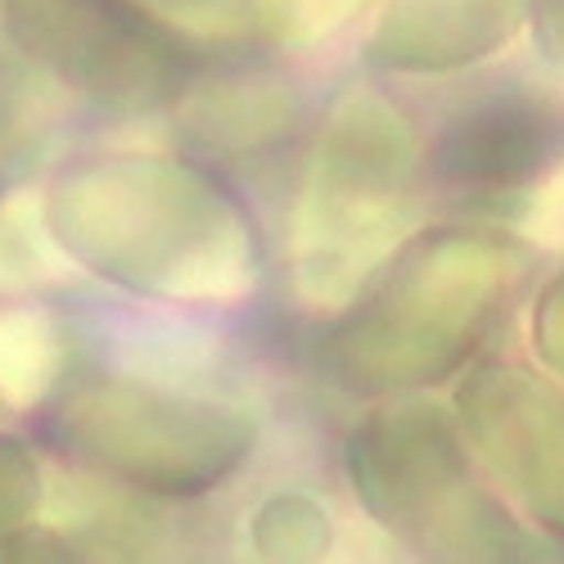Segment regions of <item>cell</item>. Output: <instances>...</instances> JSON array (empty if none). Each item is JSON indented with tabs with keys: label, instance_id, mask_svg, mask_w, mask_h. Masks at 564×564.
Listing matches in <instances>:
<instances>
[{
	"label": "cell",
	"instance_id": "cell-1",
	"mask_svg": "<svg viewBox=\"0 0 564 564\" xmlns=\"http://www.w3.org/2000/svg\"><path fill=\"white\" fill-rule=\"evenodd\" d=\"M77 267L167 303H240L258 290V230L217 176L172 154H96L45 191Z\"/></svg>",
	"mask_w": 564,
	"mask_h": 564
},
{
	"label": "cell",
	"instance_id": "cell-2",
	"mask_svg": "<svg viewBox=\"0 0 564 564\" xmlns=\"http://www.w3.org/2000/svg\"><path fill=\"white\" fill-rule=\"evenodd\" d=\"M533 267V245L501 226L406 235L330 325L321 357L357 398L434 389L488 344Z\"/></svg>",
	"mask_w": 564,
	"mask_h": 564
},
{
	"label": "cell",
	"instance_id": "cell-3",
	"mask_svg": "<svg viewBox=\"0 0 564 564\" xmlns=\"http://www.w3.org/2000/svg\"><path fill=\"white\" fill-rule=\"evenodd\" d=\"M430 145L380 90H344L325 113L299 191L290 271L303 303L335 312L406 240Z\"/></svg>",
	"mask_w": 564,
	"mask_h": 564
},
{
	"label": "cell",
	"instance_id": "cell-4",
	"mask_svg": "<svg viewBox=\"0 0 564 564\" xmlns=\"http://www.w3.org/2000/svg\"><path fill=\"white\" fill-rule=\"evenodd\" d=\"M460 420L430 402L375 411L348 438V479L370 520L443 560L533 555L524 524L475 469Z\"/></svg>",
	"mask_w": 564,
	"mask_h": 564
},
{
	"label": "cell",
	"instance_id": "cell-5",
	"mask_svg": "<svg viewBox=\"0 0 564 564\" xmlns=\"http://www.w3.org/2000/svg\"><path fill=\"white\" fill-rule=\"evenodd\" d=\"M55 443L105 475L154 497H204L258 443L249 406L135 380H96L59 398Z\"/></svg>",
	"mask_w": 564,
	"mask_h": 564
},
{
	"label": "cell",
	"instance_id": "cell-6",
	"mask_svg": "<svg viewBox=\"0 0 564 564\" xmlns=\"http://www.w3.org/2000/svg\"><path fill=\"white\" fill-rule=\"evenodd\" d=\"M19 51L109 109H159L181 96L191 59L140 0H0Z\"/></svg>",
	"mask_w": 564,
	"mask_h": 564
},
{
	"label": "cell",
	"instance_id": "cell-7",
	"mask_svg": "<svg viewBox=\"0 0 564 564\" xmlns=\"http://www.w3.org/2000/svg\"><path fill=\"white\" fill-rule=\"evenodd\" d=\"M456 420L497 488L564 542V384L520 361H484L456 389Z\"/></svg>",
	"mask_w": 564,
	"mask_h": 564
},
{
	"label": "cell",
	"instance_id": "cell-8",
	"mask_svg": "<svg viewBox=\"0 0 564 564\" xmlns=\"http://www.w3.org/2000/svg\"><path fill=\"white\" fill-rule=\"evenodd\" d=\"M564 172V90L506 82L460 105L430 140V176L469 204L538 195Z\"/></svg>",
	"mask_w": 564,
	"mask_h": 564
},
{
	"label": "cell",
	"instance_id": "cell-9",
	"mask_svg": "<svg viewBox=\"0 0 564 564\" xmlns=\"http://www.w3.org/2000/svg\"><path fill=\"white\" fill-rule=\"evenodd\" d=\"M538 0H384L366 59L389 73L443 77L484 64L533 19Z\"/></svg>",
	"mask_w": 564,
	"mask_h": 564
},
{
	"label": "cell",
	"instance_id": "cell-10",
	"mask_svg": "<svg viewBox=\"0 0 564 564\" xmlns=\"http://www.w3.org/2000/svg\"><path fill=\"white\" fill-rule=\"evenodd\" d=\"M73 253L51 226V208L36 191L0 195V294H28L73 275Z\"/></svg>",
	"mask_w": 564,
	"mask_h": 564
},
{
	"label": "cell",
	"instance_id": "cell-11",
	"mask_svg": "<svg viewBox=\"0 0 564 564\" xmlns=\"http://www.w3.org/2000/svg\"><path fill=\"white\" fill-rule=\"evenodd\" d=\"M64 335L45 312H0V398L10 406H36L64 380Z\"/></svg>",
	"mask_w": 564,
	"mask_h": 564
},
{
	"label": "cell",
	"instance_id": "cell-12",
	"mask_svg": "<svg viewBox=\"0 0 564 564\" xmlns=\"http://www.w3.org/2000/svg\"><path fill=\"white\" fill-rule=\"evenodd\" d=\"M253 542L271 560H316L330 546V520L303 492H275L253 514Z\"/></svg>",
	"mask_w": 564,
	"mask_h": 564
},
{
	"label": "cell",
	"instance_id": "cell-13",
	"mask_svg": "<svg viewBox=\"0 0 564 564\" xmlns=\"http://www.w3.org/2000/svg\"><path fill=\"white\" fill-rule=\"evenodd\" d=\"M370 0H253V19L280 41H321L352 23Z\"/></svg>",
	"mask_w": 564,
	"mask_h": 564
},
{
	"label": "cell",
	"instance_id": "cell-14",
	"mask_svg": "<svg viewBox=\"0 0 564 564\" xmlns=\"http://www.w3.org/2000/svg\"><path fill=\"white\" fill-rule=\"evenodd\" d=\"M41 501V469L28 443L0 434V538L28 524V514Z\"/></svg>",
	"mask_w": 564,
	"mask_h": 564
},
{
	"label": "cell",
	"instance_id": "cell-15",
	"mask_svg": "<svg viewBox=\"0 0 564 564\" xmlns=\"http://www.w3.org/2000/svg\"><path fill=\"white\" fill-rule=\"evenodd\" d=\"M145 10H154L163 23L199 28V32H230L240 28L253 10V0H140Z\"/></svg>",
	"mask_w": 564,
	"mask_h": 564
},
{
	"label": "cell",
	"instance_id": "cell-16",
	"mask_svg": "<svg viewBox=\"0 0 564 564\" xmlns=\"http://www.w3.org/2000/svg\"><path fill=\"white\" fill-rule=\"evenodd\" d=\"M533 348L564 380V271L546 280V290L533 303Z\"/></svg>",
	"mask_w": 564,
	"mask_h": 564
},
{
	"label": "cell",
	"instance_id": "cell-17",
	"mask_svg": "<svg viewBox=\"0 0 564 564\" xmlns=\"http://www.w3.org/2000/svg\"><path fill=\"white\" fill-rule=\"evenodd\" d=\"M533 41L546 64L564 68V0H538L533 6Z\"/></svg>",
	"mask_w": 564,
	"mask_h": 564
}]
</instances>
